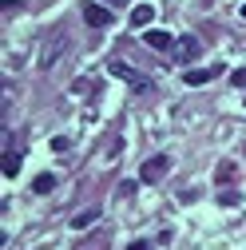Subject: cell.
Here are the masks:
<instances>
[{"label":"cell","instance_id":"9","mask_svg":"<svg viewBox=\"0 0 246 250\" xmlns=\"http://www.w3.org/2000/svg\"><path fill=\"white\" fill-rule=\"evenodd\" d=\"M151 20H155V8H151V4H139V8L131 12V28H147Z\"/></svg>","mask_w":246,"mask_h":250},{"label":"cell","instance_id":"14","mask_svg":"<svg viewBox=\"0 0 246 250\" xmlns=\"http://www.w3.org/2000/svg\"><path fill=\"white\" fill-rule=\"evenodd\" d=\"M107 4H123V0H107Z\"/></svg>","mask_w":246,"mask_h":250},{"label":"cell","instance_id":"5","mask_svg":"<svg viewBox=\"0 0 246 250\" xmlns=\"http://www.w3.org/2000/svg\"><path fill=\"white\" fill-rule=\"evenodd\" d=\"M0 171H4V179H16L20 175V151L12 139H4V159H0Z\"/></svg>","mask_w":246,"mask_h":250},{"label":"cell","instance_id":"8","mask_svg":"<svg viewBox=\"0 0 246 250\" xmlns=\"http://www.w3.org/2000/svg\"><path fill=\"white\" fill-rule=\"evenodd\" d=\"M143 40H147V48H155V52H167V48H175V40H171L167 32H159V28H151V32H147Z\"/></svg>","mask_w":246,"mask_h":250},{"label":"cell","instance_id":"1","mask_svg":"<svg viewBox=\"0 0 246 250\" xmlns=\"http://www.w3.org/2000/svg\"><path fill=\"white\" fill-rule=\"evenodd\" d=\"M64 52H68V36H64V32L48 36V40L40 44V60H36V64H40V72H52V68H56V60L64 56Z\"/></svg>","mask_w":246,"mask_h":250},{"label":"cell","instance_id":"4","mask_svg":"<svg viewBox=\"0 0 246 250\" xmlns=\"http://www.w3.org/2000/svg\"><path fill=\"white\" fill-rule=\"evenodd\" d=\"M199 52H203L199 36H179V40H175V60H179V64H191V60H199Z\"/></svg>","mask_w":246,"mask_h":250},{"label":"cell","instance_id":"12","mask_svg":"<svg viewBox=\"0 0 246 250\" xmlns=\"http://www.w3.org/2000/svg\"><path fill=\"white\" fill-rule=\"evenodd\" d=\"M230 83H234V87H246V68H238V72L230 76Z\"/></svg>","mask_w":246,"mask_h":250},{"label":"cell","instance_id":"2","mask_svg":"<svg viewBox=\"0 0 246 250\" xmlns=\"http://www.w3.org/2000/svg\"><path fill=\"white\" fill-rule=\"evenodd\" d=\"M107 72L111 76H119L123 83H127L131 91H151V80L139 72V68H131V64H123V60H111V64H107Z\"/></svg>","mask_w":246,"mask_h":250},{"label":"cell","instance_id":"10","mask_svg":"<svg viewBox=\"0 0 246 250\" xmlns=\"http://www.w3.org/2000/svg\"><path fill=\"white\" fill-rule=\"evenodd\" d=\"M32 191H36V195H48V191H56V175H48V171H44V175H36Z\"/></svg>","mask_w":246,"mask_h":250},{"label":"cell","instance_id":"7","mask_svg":"<svg viewBox=\"0 0 246 250\" xmlns=\"http://www.w3.org/2000/svg\"><path fill=\"white\" fill-rule=\"evenodd\" d=\"M83 20H87L91 28H107V24H111V8H103V4H83Z\"/></svg>","mask_w":246,"mask_h":250},{"label":"cell","instance_id":"11","mask_svg":"<svg viewBox=\"0 0 246 250\" xmlns=\"http://www.w3.org/2000/svg\"><path fill=\"white\" fill-rule=\"evenodd\" d=\"M96 218H100L96 210H83L80 218H72V227H76V230H83V227H91V223H96Z\"/></svg>","mask_w":246,"mask_h":250},{"label":"cell","instance_id":"6","mask_svg":"<svg viewBox=\"0 0 246 250\" xmlns=\"http://www.w3.org/2000/svg\"><path fill=\"white\" fill-rule=\"evenodd\" d=\"M219 72H223L219 64H210V68H187V72H183V83H187V87H199V83H210Z\"/></svg>","mask_w":246,"mask_h":250},{"label":"cell","instance_id":"15","mask_svg":"<svg viewBox=\"0 0 246 250\" xmlns=\"http://www.w3.org/2000/svg\"><path fill=\"white\" fill-rule=\"evenodd\" d=\"M242 20H246V4H242Z\"/></svg>","mask_w":246,"mask_h":250},{"label":"cell","instance_id":"3","mask_svg":"<svg viewBox=\"0 0 246 250\" xmlns=\"http://www.w3.org/2000/svg\"><path fill=\"white\" fill-rule=\"evenodd\" d=\"M167 171H171V159H167V155H155V159H147L139 167V183H159Z\"/></svg>","mask_w":246,"mask_h":250},{"label":"cell","instance_id":"13","mask_svg":"<svg viewBox=\"0 0 246 250\" xmlns=\"http://www.w3.org/2000/svg\"><path fill=\"white\" fill-rule=\"evenodd\" d=\"M127 250H155V246H151V242H131Z\"/></svg>","mask_w":246,"mask_h":250}]
</instances>
